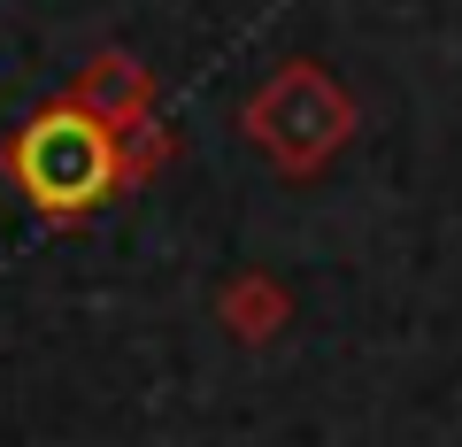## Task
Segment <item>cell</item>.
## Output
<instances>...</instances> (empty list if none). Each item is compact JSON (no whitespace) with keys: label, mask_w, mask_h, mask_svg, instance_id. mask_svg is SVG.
<instances>
[{"label":"cell","mask_w":462,"mask_h":447,"mask_svg":"<svg viewBox=\"0 0 462 447\" xmlns=\"http://www.w3.org/2000/svg\"><path fill=\"white\" fill-rule=\"evenodd\" d=\"M16 185L39 216H85L116 185V147L93 108H47L16 139Z\"/></svg>","instance_id":"1"},{"label":"cell","mask_w":462,"mask_h":447,"mask_svg":"<svg viewBox=\"0 0 462 447\" xmlns=\"http://www.w3.org/2000/svg\"><path fill=\"white\" fill-rule=\"evenodd\" d=\"M247 132L263 139L270 163L316 170V163L346 139V100H339V85L316 78V70H285V78L247 108Z\"/></svg>","instance_id":"2"}]
</instances>
